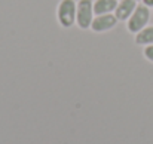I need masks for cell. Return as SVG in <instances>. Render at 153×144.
Instances as JSON below:
<instances>
[{
	"mask_svg": "<svg viewBox=\"0 0 153 144\" xmlns=\"http://www.w3.org/2000/svg\"><path fill=\"white\" fill-rule=\"evenodd\" d=\"M76 0H59L56 6V19L62 28H70L76 25Z\"/></svg>",
	"mask_w": 153,
	"mask_h": 144,
	"instance_id": "obj_1",
	"label": "cell"
},
{
	"mask_svg": "<svg viewBox=\"0 0 153 144\" xmlns=\"http://www.w3.org/2000/svg\"><path fill=\"white\" fill-rule=\"evenodd\" d=\"M150 19V7L146 4H137L135 10L126 21V30L132 34H137L140 30H143Z\"/></svg>",
	"mask_w": 153,
	"mask_h": 144,
	"instance_id": "obj_2",
	"label": "cell"
},
{
	"mask_svg": "<svg viewBox=\"0 0 153 144\" xmlns=\"http://www.w3.org/2000/svg\"><path fill=\"white\" fill-rule=\"evenodd\" d=\"M94 0H77V9H76V25L80 30L91 28L92 19H94Z\"/></svg>",
	"mask_w": 153,
	"mask_h": 144,
	"instance_id": "obj_3",
	"label": "cell"
},
{
	"mask_svg": "<svg viewBox=\"0 0 153 144\" xmlns=\"http://www.w3.org/2000/svg\"><path fill=\"white\" fill-rule=\"evenodd\" d=\"M117 18L114 13H104V15H95L91 24V30L94 33H105L116 27Z\"/></svg>",
	"mask_w": 153,
	"mask_h": 144,
	"instance_id": "obj_4",
	"label": "cell"
},
{
	"mask_svg": "<svg viewBox=\"0 0 153 144\" xmlns=\"http://www.w3.org/2000/svg\"><path fill=\"white\" fill-rule=\"evenodd\" d=\"M135 7H137V0H119L114 9V15L117 21H128V18L132 15Z\"/></svg>",
	"mask_w": 153,
	"mask_h": 144,
	"instance_id": "obj_5",
	"label": "cell"
},
{
	"mask_svg": "<svg viewBox=\"0 0 153 144\" xmlns=\"http://www.w3.org/2000/svg\"><path fill=\"white\" fill-rule=\"evenodd\" d=\"M119 0H94V13L104 15V13H113Z\"/></svg>",
	"mask_w": 153,
	"mask_h": 144,
	"instance_id": "obj_6",
	"label": "cell"
},
{
	"mask_svg": "<svg viewBox=\"0 0 153 144\" xmlns=\"http://www.w3.org/2000/svg\"><path fill=\"white\" fill-rule=\"evenodd\" d=\"M135 43L140 45V46H149L153 45V25L149 27H144L143 30H140L137 34H135Z\"/></svg>",
	"mask_w": 153,
	"mask_h": 144,
	"instance_id": "obj_7",
	"label": "cell"
},
{
	"mask_svg": "<svg viewBox=\"0 0 153 144\" xmlns=\"http://www.w3.org/2000/svg\"><path fill=\"white\" fill-rule=\"evenodd\" d=\"M143 55L147 61L153 62V45H149V46H144V50H143Z\"/></svg>",
	"mask_w": 153,
	"mask_h": 144,
	"instance_id": "obj_8",
	"label": "cell"
},
{
	"mask_svg": "<svg viewBox=\"0 0 153 144\" xmlns=\"http://www.w3.org/2000/svg\"><path fill=\"white\" fill-rule=\"evenodd\" d=\"M143 4H146L147 7H153V0H141Z\"/></svg>",
	"mask_w": 153,
	"mask_h": 144,
	"instance_id": "obj_9",
	"label": "cell"
},
{
	"mask_svg": "<svg viewBox=\"0 0 153 144\" xmlns=\"http://www.w3.org/2000/svg\"><path fill=\"white\" fill-rule=\"evenodd\" d=\"M137 1H140V0H137Z\"/></svg>",
	"mask_w": 153,
	"mask_h": 144,
	"instance_id": "obj_10",
	"label": "cell"
}]
</instances>
